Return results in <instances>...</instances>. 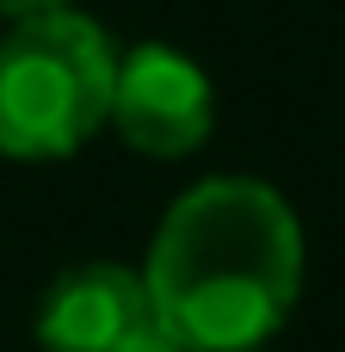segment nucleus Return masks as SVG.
<instances>
[{"instance_id":"5","label":"nucleus","mask_w":345,"mask_h":352,"mask_svg":"<svg viewBox=\"0 0 345 352\" xmlns=\"http://www.w3.org/2000/svg\"><path fill=\"white\" fill-rule=\"evenodd\" d=\"M111 352H185V346H179V340H173L160 322H148V328H136L123 346H111Z\"/></svg>"},{"instance_id":"1","label":"nucleus","mask_w":345,"mask_h":352,"mask_svg":"<svg viewBox=\"0 0 345 352\" xmlns=\"http://www.w3.org/2000/svg\"><path fill=\"white\" fill-rule=\"evenodd\" d=\"M142 285L185 352H253L302 297V229L272 186L204 179L167 210Z\"/></svg>"},{"instance_id":"6","label":"nucleus","mask_w":345,"mask_h":352,"mask_svg":"<svg viewBox=\"0 0 345 352\" xmlns=\"http://www.w3.org/2000/svg\"><path fill=\"white\" fill-rule=\"evenodd\" d=\"M49 6H68V0H0V19H31V12H49Z\"/></svg>"},{"instance_id":"4","label":"nucleus","mask_w":345,"mask_h":352,"mask_svg":"<svg viewBox=\"0 0 345 352\" xmlns=\"http://www.w3.org/2000/svg\"><path fill=\"white\" fill-rule=\"evenodd\" d=\"M148 322L154 303L130 266H74L43 291L37 340L43 352H111Z\"/></svg>"},{"instance_id":"3","label":"nucleus","mask_w":345,"mask_h":352,"mask_svg":"<svg viewBox=\"0 0 345 352\" xmlns=\"http://www.w3.org/2000/svg\"><path fill=\"white\" fill-rule=\"evenodd\" d=\"M111 118L136 155L179 161L210 136V80L198 62H185L167 43H142L117 62Z\"/></svg>"},{"instance_id":"2","label":"nucleus","mask_w":345,"mask_h":352,"mask_svg":"<svg viewBox=\"0 0 345 352\" xmlns=\"http://www.w3.org/2000/svg\"><path fill=\"white\" fill-rule=\"evenodd\" d=\"M111 87H117V50L93 19L68 6L12 19V31L0 37V155L12 161L74 155L111 118Z\"/></svg>"}]
</instances>
